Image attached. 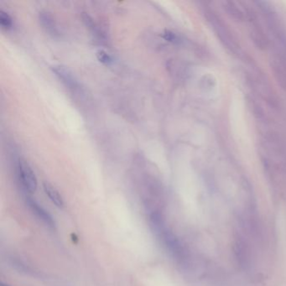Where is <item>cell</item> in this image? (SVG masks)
Instances as JSON below:
<instances>
[{"label":"cell","mask_w":286,"mask_h":286,"mask_svg":"<svg viewBox=\"0 0 286 286\" xmlns=\"http://www.w3.org/2000/svg\"><path fill=\"white\" fill-rule=\"evenodd\" d=\"M39 20L42 28L44 29L50 36L53 37H58L60 36L58 25L50 12L46 10H41L40 12Z\"/></svg>","instance_id":"6"},{"label":"cell","mask_w":286,"mask_h":286,"mask_svg":"<svg viewBox=\"0 0 286 286\" xmlns=\"http://www.w3.org/2000/svg\"><path fill=\"white\" fill-rule=\"evenodd\" d=\"M150 227L152 228L155 234L166 247L170 253L174 255L178 256L181 253L180 245L173 235L172 233L167 228L164 221L159 213H153L150 217Z\"/></svg>","instance_id":"1"},{"label":"cell","mask_w":286,"mask_h":286,"mask_svg":"<svg viewBox=\"0 0 286 286\" xmlns=\"http://www.w3.org/2000/svg\"><path fill=\"white\" fill-rule=\"evenodd\" d=\"M96 56H97V60L103 64L110 65L114 62V59L112 57L111 55H109L106 50H97L96 52Z\"/></svg>","instance_id":"13"},{"label":"cell","mask_w":286,"mask_h":286,"mask_svg":"<svg viewBox=\"0 0 286 286\" xmlns=\"http://www.w3.org/2000/svg\"><path fill=\"white\" fill-rule=\"evenodd\" d=\"M13 19L8 12L0 10V25L4 30H10L13 27Z\"/></svg>","instance_id":"12"},{"label":"cell","mask_w":286,"mask_h":286,"mask_svg":"<svg viewBox=\"0 0 286 286\" xmlns=\"http://www.w3.org/2000/svg\"><path fill=\"white\" fill-rule=\"evenodd\" d=\"M205 15L210 25L212 26V29L226 46H228V48L232 50L238 49L239 48L238 42L236 41V40L234 39L230 30L226 26L224 23L222 22L219 17L217 16L212 10L205 12Z\"/></svg>","instance_id":"2"},{"label":"cell","mask_w":286,"mask_h":286,"mask_svg":"<svg viewBox=\"0 0 286 286\" xmlns=\"http://www.w3.org/2000/svg\"><path fill=\"white\" fill-rule=\"evenodd\" d=\"M18 177L23 188L29 193L36 192L38 186L37 175L28 162L20 158L17 165Z\"/></svg>","instance_id":"3"},{"label":"cell","mask_w":286,"mask_h":286,"mask_svg":"<svg viewBox=\"0 0 286 286\" xmlns=\"http://www.w3.org/2000/svg\"><path fill=\"white\" fill-rule=\"evenodd\" d=\"M26 203L28 205L29 208L31 209V211H32V213L42 223H44V225L50 229H56V222L49 211H46L42 205L37 203V201L34 200L30 197L26 198Z\"/></svg>","instance_id":"5"},{"label":"cell","mask_w":286,"mask_h":286,"mask_svg":"<svg viewBox=\"0 0 286 286\" xmlns=\"http://www.w3.org/2000/svg\"><path fill=\"white\" fill-rule=\"evenodd\" d=\"M273 70L275 77L280 82L281 86L286 89V68L282 61L280 60H275L273 61Z\"/></svg>","instance_id":"9"},{"label":"cell","mask_w":286,"mask_h":286,"mask_svg":"<svg viewBox=\"0 0 286 286\" xmlns=\"http://www.w3.org/2000/svg\"><path fill=\"white\" fill-rule=\"evenodd\" d=\"M82 20H83L84 24L86 27L88 28L89 31L92 32V35L96 37H98L99 39H102L103 36L102 34V31L97 25V23L95 22L94 20L92 19V17L90 16L89 14L83 13L82 14Z\"/></svg>","instance_id":"11"},{"label":"cell","mask_w":286,"mask_h":286,"mask_svg":"<svg viewBox=\"0 0 286 286\" xmlns=\"http://www.w3.org/2000/svg\"><path fill=\"white\" fill-rule=\"evenodd\" d=\"M8 286V285H7V284H4L3 283V282H1V286Z\"/></svg>","instance_id":"15"},{"label":"cell","mask_w":286,"mask_h":286,"mask_svg":"<svg viewBox=\"0 0 286 286\" xmlns=\"http://www.w3.org/2000/svg\"><path fill=\"white\" fill-rule=\"evenodd\" d=\"M162 37L167 41L173 42V43L177 41V37L175 33H173L172 31H167V30L164 31V33L162 34Z\"/></svg>","instance_id":"14"},{"label":"cell","mask_w":286,"mask_h":286,"mask_svg":"<svg viewBox=\"0 0 286 286\" xmlns=\"http://www.w3.org/2000/svg\"><path fill=\"white\" fill-rule=\"evenodd\" d=\"M224 9L228 13L229 16L232 17L233 19L237 21H243L245 20V13L238 7L236 3L231 1H227L224 3Z\"/></svg>","instance_id":"10"},{"label":"cell","mask_w":286,"mask_h":286,"mask_svg":"<svg viewBox=\"0 0 286 286\" xmlns=\"http://www.w3.org/2000/svg\"><path fill=\"white\" fill-rule=\"evenodd\" d=\"M43 189H44V193L46 194L54 205L59 208H62L64 206L63 198L59 193L58 191L51 184L49 183L47 181H44L43 182Z\"/></svg>","instance_id":"8"},{"label":"cell","mask_w":286,"mask_h":286,"mask_svg":"<svg viewBox=\"0 0 286 286\" xmlns=\"http://www.w3.org/2000/svg\"><path fill=\"white\" fill-rule=\"evenodd\" d=\"M52 71L61 80V82L72 92L82 93L83 88L82 87L81 84L79 83L74 74L67 67L61 65H56L52 67Z\"/></svg>","instance_id":"4"},{"label":"cell","mask_w":286,"mask_h":286,"mask_svg":"<svg viewBox=\"0 0 286 286\" xmlns=\"http://www.w3.org/2000/svg\"><path fill=\"white\" fill-rule=\"evenodd\" d=\"M250 36L257 47L262 50L266 49L269 44V40L267 38L263 30L258 26V25H253V26H251Z\"/></svg>","instance_id":"7"}]
</instances>
